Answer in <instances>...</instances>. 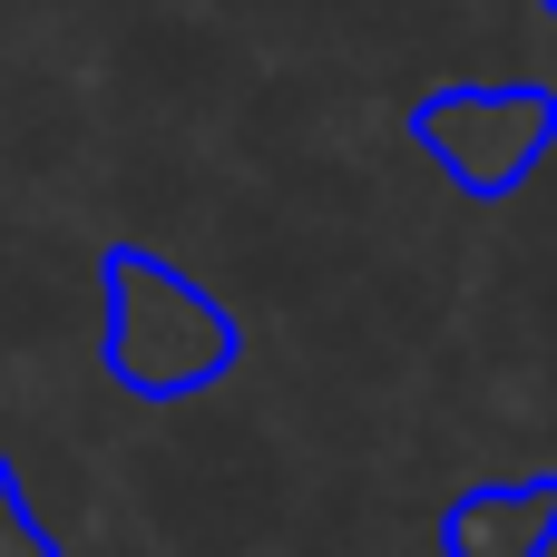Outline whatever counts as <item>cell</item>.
Listing matches in <instances>:
<instances>
[{"instance_id":"6da1fadb","label":"cell","mask_w":557,"mask_h":557,"mask_svg":"<svg viewBox=\"0 0 557 557\" xmlns=\"http://www.w3.org/2000/svg\"><path fill=\"white\" fill-rule=\"evenodd\" d=\"M108 362H117L127 392L176 401V392H206V382L235 362V323H225L215 294H196L176 264L117 255V264H108Z\"/></svg>"},{"instance_id":"7a4b0ae2","label":"cell","mask_w":557,"mask_h":557,"mask_svg":"<svg viewBox=\"0 0 557 557\" xmlns=\"http://www.w3.org/2000/svg\"><path fill=\"white\" fill-rule=\"evenodd\" d=\"M411 137L450 166L460 196H509L557 147V88L539 78H490V88H441L411 108Z\"/></svg>"},{"instance_id":"3957f363","label":"cell","mask_w":557,"mask_h":557,"mask_svg":"<svg viewBox=\"0 0 557 557\" xmlns=\"http://www.w3.org/2000/svg\"><path fill=\"white\" fill-rule=\"evenodd\" d=\"M548 548H557V480H480L441 519V557H548Z\"/></svg>"},{"instance_id":"277c9868","label":"cell","mask_w":557,"mask_h":557,"mask_svg":"<svg viewBox=\"0 0 557 557\" xmlns=\"http://www.w3.org/2000/svg\"><path fill=\"white\" fill-rule=\"evenodd\" d=\"M0 557H59V548H49V529L29 519V499H20L10 470H0Z\"/></svg>"},{"instance_id":"5b68a950","label":"cell","mask_w":557,"mask_h":557,"mask_svg":"<svg viewBox=\"0 0 557 557\" xmlns=\"http://www.w3.org/2000/svg\"><path fill=\"white\" fill-rule=\"evenodd\" d=\"M539 10H557V0H539Z\"/></svg>"}]
</instances>
